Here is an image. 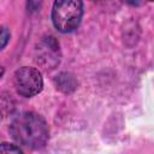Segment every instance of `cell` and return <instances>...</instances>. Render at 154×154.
Listing matches in <instances>:
<instances>
[{
	"label": "cell",
	"instance_id": "obj_7",
	"mask_svg": "<svg viewBox=\"0 0 154 154\" xmlns=\"http://www.w3.org/2000/svg\"><path fill=\"white\" fill-rule=\"evenodd\" d=\"M10 37H11L10 30L7 28H1L0 29V51H2L7 46Z\"/></svg>",
	"mask_w": 154,
	"mask_h": 154
},
{
	"label": "cell",
	"instance_id": "obj_9",
	"mask_svg": "<svg viewBox=\"0 0 154 154\" xmlns=\"http://www.w3.org/2000/svg\"><path fill=\"white\" fill-rule=\"evenodd\" d=\"M123 1L126 2V4H129V5H131V6H137L141 2V0H123Z\"/></svg>",
	"mask_w": 154,
	"mask_h": 154
},
{
	"label": "cell",
	"instance_id": "obj_5",
	"mask_svg": "<svg viewBox=\"0 0 154 154\" xmlns=\"http://www.w3.org/2000/svg\"><path fill=\"white\" fill-rule=\"evenodd\" d=\"M54 85L55 88L64 93V94H71L77 89L78 82L76 77L70 72H60L54 77Z\"/></svg>",
	"mask_w": 154,
	"mask_h": 154
},
{
	"label": "cell",
	"instance_id": "obj_11",
	"mask_svg": "<svg viewBox=\"0 0 154 154\" xmlns=\"http://www.w3.org/2000/svg\"><path fill=\"white\" fill-rule=\"evenodd\" d=\"M93 1H99V0H93Z\"/></svg>",
	"mask_w": 154,
	"mask_h": 154
},
{
	"label": "cell",
	"instance_id": "obj_8",
	"mask_svg": "<svg viewBox=\"0 0 154 154\" xmlns=\"http://www.w3.org/2000/svg\"><path fill=\"white\" fill-rule=\"evenodd\" d=\"M41 6V0H28V8L30 12H35L40 8Z\"/></svg>",
	"mask_w": 154,
	"mask_h": 154
},
{
	"label": "cell",
	"instance_id": "obj_4",
	"mask_svg": "<svg viewBox=\"0 0 154 154\" xmlns=\"http://www.w3.org/2000/svg\"><path fill=\"white\" fill-rule=\"evenodd\" d=\"M36 61L45 69H54L60 63L59 43L53 36L43 38L36 48Z\"/></svg>",
	"mask_w": 154,
	"mask_h": 154
},
{
	"label": "cell",
	"instance_id": "obj_1",
	"mask_svg": "<svg viewBox=\"0 0 154 154\" xmlns=\"http://www.w3.org/2000/svg\"><path fill=\"white\" fill-rule=\"evenodd\" d=\"M10 132L19 144L30 149L42 148L49 137L46 120L34 112L18 114L10 125Z\"/></svg>",
	"mask_w": 154,
	"mask_h": 154
},
{
	"label": "cell",
	"instance_id": "obj_6",
	"mask_svg": "<svg viewBox=\"0 0 154 154\" xmlns=\"http://www.w3.org/2000/svg\"><path fill=\"white\" fill-rule=\"evenodd\" d=\"M0 153H23V150L12 143H0Z\"/></svg>",
	"mask_w": 154,
	"mask_h": 154
},
{
	"label": "cell",
	"instance_id": "obj_2",
	"mask_svg": "<svg viewBox=\"0 0 154 154\" xmlns=\"http://www.w3.org/2000/svg\"><path fill=\"white\" fill-rule=\"evenodd\" d=\"M82 0H55L52 7V22L58 31L67 34L76 30L82 20Z\"/></svg>",
	"mask_w": 154,
	"mask_h": 154
},
{
	"label": "cell",
	"instance_id": "obj_10",
	"mask_svg": "<svg viewBox=\"0 0 154 154\" xmlns=\"http://www.w3.org/2000/svg\"><path fill=\"white\" fill-rule=\"evenodd\" d=\"M4 72H5V70H4V67H1V66H0V78L2 77V75H4Z\"/></svg>",
	"mask_w": 154,
	"mask_h": 154
},
{
	"label": "cell",
	"instance_id": "obj_3",
	"mask_svg": "<svg viewBox=\"0 0 154 154\" xmlns=\"http://www.w3.org/2000/svg\"><path fill=\"white\" fill-rule=\"evenodd\" d=\"M13 84L19 95L31 97L41 93L43 88V78L37 69L23 66L14 72Z\"/></svg>",
	"mask_w": 154,
	"mask_h": 154
}]
</instances>
